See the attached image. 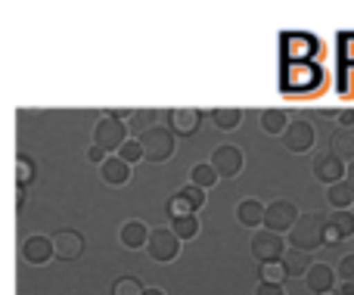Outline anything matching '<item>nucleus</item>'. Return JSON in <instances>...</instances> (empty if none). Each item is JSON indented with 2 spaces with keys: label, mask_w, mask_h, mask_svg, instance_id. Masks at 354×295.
Here are the masks:
<instances>
[{
  "label": "nucleus",
  "mask_w": 354,
  "mask_h": 295,
  "mask_svg": "<svg viewBox=\"0 0 354 295\" xmlns=\"http://www.w3.org/2000/svg\"><path fill=\"white\" fill-rule=\"evenodd\" d=\"M330 202L336 205V211H342V209H348V205H354V184H351L348 178L330 187Z\"/></svg>",
  "instance_id": "22"
},
{
  "label": "nucleus",
  "mask_w": 354,
  "mask_h": 295,
  "mask_svg": "<svg viewBox=\"0 0 354 295\" xmlns=\"http://www.w3.org/2000/svg\"><path fill=\"white\" fill-rule=\"evenodd\" d=\"M31 180H35V162L25 159V155H19V159H16V184L19 187H28Z\"/></svg>",
  "instance_id": "29"
},
{
  "label": "nucleus",
  "mask_w": 354,
  "mask_h": 295,
  "mask_svg": "<svg viewBox=\"0 0 354 295\" xmlns=\"http://www.w3.org/2000/svg\"><path fill=\"white\" fill-rule=\"evenodd\" d=\"M16 196H19V199H16V202H19V209H22V205L28 202V193H25V187H19V193H16Z\"/></svg>",
  "instance_id": "36"
},
{
  "label": "nucleus",
  "mask_w": 354,
  "mask_h": 295,
  "mask_svg": "<svg viewBox=\"0 0 354 295\" xmlns=\"http://www.w3.org/2000/svg\"><path fill=\"white\" fill-rule=\"evenodd\" d=\"M299 209H295L289 199H277V202L268 205V215H264V227L274 230V234H289L299 221Z\"/></svg>",
  "instance_id": "6"
},
{
  "label": "nucleus",
  "mask_w": 354,
  "mask_h": 295,
  "mask_svg": "<svg viewBox=\"0 0 354 295\" xmlns=\"http://www.w3.org/2000/svg\"><path fill=\"white\" fill-rule=\"evenodd\" d=\"M348 180L354 184V162H348Z\"/></svg>",
  "instance_id": "38"
},
{
  "label": "nucleus",
  "mask_w": 354,
  "mask_h": 295,
  "mask_svg": "<svg viewBox=\"0 0 354 295\" xmlns=\"http://www.w3.org/2000/svg\"><path fill=\"white\" fill-rule=\"evenodd\" d=\"M311 171H314V178L317 180H324V184H339V180H345L348 178V168H345V159H339L336 153H320V155H314V165H311Z\"/></svg>",
  "instance_id": "7"
},
{
  "label": "nucleus",
  "mask_w": 354,
  "mask_h": 295,
  "mask_svg": "<svg viewBox=\"0 0 354 295\" xmlns=\"http://www.w3.org/2000/svg\"><path fill=\"white\" fill-rule=\"evenodd\" d=\"M326 227H330V218H324L320 211H305L295 221V227L289 230V246L301 249V252H314V249L326 246Z\"/></svg>",
  "instance_id": "1"
},
{
  "label": "nucleus",
  "mask_w": 354,
  "mask_h": 295,
  "mask_svg": "<svg viewBox=\"0 0 354 295\" xmlns=\"http://www.w3.org/2000/svg\"><path fill=\"white\" fill-rule=\"evenodd\" d=\"M171 230L180 240H193L196 234H199V221H196V215H183V218H171Z\"/></svg>",
  "instance_id": "25"
},
{
  "label": "nucleus",
  "mask_w": 354,
  "mask_h": 295,
  "mask_svg": "<svg viewBox=\"0 0 354 295\" xmlns=\"http://www.w3.org/2000/svg\"><path fill=\"white\" fill-rule=\"evenodd\" d=\"M283 267H286L289 277H301V274L308 277V271L314 267V261H311V255H308V252H301V249H292V246H289L286 255H283Z\"/></svg>",
  "instance_id": "18"
},
{
  "label": "nucleus",
  "mask_w": 354,
  "mask_h": 295,
  "mask_svg": "<svg viewBox=\"0 0 354 295\" xmlns=\"http://www.w3.org/2000/svg\"><path fill=\"white\" fill-rule=\"evenodd\" d=\"M286 255V242H283V234H274V230H258L252 236V258L261 261V265H274V261H283Z\"/></svg>",
  "instance_id": "4"
},
{
  "label": "nucleus",
  "mask_w": 354,
  "mask_h": 295,
  "mask_svg": "<svg viewBox=\"0 0 354 295\" xmlns=\"http://www.w3.org/2000/svg\"><path fill=\"white\" fill-rule=\"evenodd\" d=\"M264 215H268V205L258 202V199H243V202L236 205V218L243 227H258V224H264Z\"/></svg>",
  "instance_id": "16"
},
{
  "label": "nucleus",
  "mask_w": 354,
  "mask_h": 295,
  "mask_svg": "<svg viewBox=\"0 0 354 295\" xmlns=\"http://www.w3.org/2000/svg\"><path fill=\"white\" fill-rule=\"evenodd\" d=\"M261 128L268 131V134H286V128H289L286 109H264L261 112Z\"/></svg>",
  "instance_id": "21"
},
{
  "label": "nucleus",
  "mask_w": 354,
  "mask_h": 295,
  "mask_svg": "<svg viewBox=\"0 0 354 295\" xmlns=\"http://www.w3.org/2000/svg\"><path fill=\"white\" fill-rule=\"evenodd\" d=\"M208 115H212V122L218 124L221 131H233L243 122V109H236V106H218V109H212Z\"/></svg>",
  "instance_id": "20"
},
{
  "label": "nucleus",
  "mask_w": 354,
  "mask_h": 295,
  "mask_svg": "<svg viewBox=\"0 0 354 295\" xmlns=\"http://www.w3.org/2000/svg\"><path fill=\"white\" fill-rule=\"evenodd\" d=\"M212 168L218 171V178H224V180L236 178V174L243 171V149H239V146H230V143H224V146H214V153H212Z\"/></svg>",
  "instance_id": "8"
},
{
  "label": "nucleus",
  "mask_w": 354,
  "mask_h": 295,
  "mask_svg": "<svg viewBox=\"0 0 354 295\" xmlns=\"http://www.w3.org/2000/svg\"><path fill=\"white\" fill-rule=\"evenodd\" d=\"M149 234H153V230H149L143 221H124L122 230H118V240H122L124 249H131V252H134V249H147Z\"/></svg>",
  "instance_id": "13"
},
{
  "label": "nucleus",
  "mask_w": 354,
  "mask_h": 295,
  "mask_svg": "<svg viewBox=\"0 0 354 295\" xmlns=\"http://www.w3.org/2000/svg\"><path fill=\"white\" fill-rule=\"evenodd\" d=\"M320 295H339V292H336V289H330V292H320Z\"/></svg>",
  "instance_id": "39"
},
{
  "label": "nucleus",
  "mask_w": 354,
  "mask_h": 295,
  "mask_svg": "<svg viewBox=\"0 0 354 295\" xmlns=\"http://www.w3.org/2000/svg\"><path fill=\"white\" fill-rule=\"evenodd\" d=\"M118 155H122L128 165H134V162H140V159H147L143 155V146H140V140H128L122 149H118Z\"/></svg>",
  "instance_id": "30"
},
{
  "label": "nucleus",
  "mask_w": 354,
  "mask_h": 295,
  "mask_svg": "<svg viewBox=\"0 0 354 295\" xmlns=\"http://www.w3.org/2000/svg\"><path fill=\"white\" fill-rule=\"evenodd\" d=\"M330 146L339 159L354 162V128H336L330 137Z\"/></svg>",
  "instance_id": "19"
},
{
  "label": "nucleus",
  "mask_w": 354,
  "mask_h": 295,
  "mask_svg": "<svg viewBox=\"0 0 354 295\" xmlns=\"http://www.w3.org/2000/svg\"><path fill=\"white\" fill-rule=\"evenodd\" d=\"M168 215H171V218H183V215H193V209H189L180 196H174L171 202H168Z\"/></svg>",
  "instance_id": "32"
},
{
  "label": "nucleus",
  "mask_w": 354,
  "mask_h": 295,
  "mask_svg": "<svg viewBox=\"0 0 354 295\" xmlns=\"http://www.w3.org/2000/svg\"><path fill=\"white\" fill-rule=\"evenodd\" d=\"M354 236V215L348 209L333 211L330 215V227H326V242H342Z\"/></svg>",
  "instance_id": "15"
},
{
  "label": "nucleus",
  "mask_w": 354,
  "mask_h": 295,
  "mask_svg": "<svg viewBox=\"0 0 354 295\" xmlns=\"http://www.w3.org/2000/svg\"><path fill=\"white\" fill-rule=\"evenodd\" d=\"M143 283L137 277H122L115 280V286H112V295H143Z\"/></svg>",
  "instance_id": "28"
},
{
  "label": "nucleus",
  "mask_w": 354,
  "mask_h": 295,
  "mask_svg": "<svg viewBox=\"0 0 354 295\" xmlns=\"http://www.w3.org/2000/svg\"><path fill=\"white\" fill-rule=\"evenodd\" d=\"M22 258L28 261V265H47L50 258H56L53 240H47V236H25Z\"/></svg>",
  "instance_id": "10"
},
{
  "label": "nucleus",
  "mask_w": 354,
  "mask_h": 295,
  "mask_svg": "<svg viewBox=\"0 0 354 295\" xmlns=\"http://www.w3.org/2000/svg\"><path fill=\"white\" fill-rule=\"evenodd\" d=\"M143 146V155H147L149 162H168L174 155L177 143H174V131L165 128V124H156V128H149L147 134L137 137Z\"/></svg>",
  "instance_id": "2"
},
{
  "label": "nucleus",
  "mask_w": 354,
  "mask_h": 295,
  "mask_svg": "<svg viewBox=\"0 0 354 295\" xmlns=\"http://www.w3.org/2000/svg\"><path fill=\"white\" fill-rule=\"evenodd\" d=\"M143 295H165V292H162V289H159V286H149V289H147V292H143Z\"/></svg>",
  "instance_id": "37"
},
{
  "label": "nucleus",
  "mask_w": 354,
  "mask_h": 295,
  "mask_svg": "<svg viewBox=\"0 0 354 295\" xmlns=\"http://www.w3.org/2000/svg\"><path fill=\"white\" fill-rule=\"evenodd\" d=\"M189 184L202 187V190H208V187L218 184V171L212 168V162H199V165H193V171H189Z\"/></svg>",
  "instance_id": "23"
},
{
  "label": "nucleus",
  "mask_w": 354,
  "mask_h": 295,
  "mask_svg": "<svg viewBox=\"0 0 354 295\" xmlns=\"http://www.w3.org/2000/svg\"><path fill=\"white\" fill-rule=\"evenodd\" d=\"M100 178H103L109 187H122L131 180V165L122 159V155H109V159L100 165Z\"/></svg>",
  "instance_id": "14"
},
{
  "label": "nucleus",
  "mask_w": 354,
  "mask_h": 295,
  "mask_svg": "<svg viewBox=\"0 0 354 295\" xmlns=\"http://www.w3.org/2000/svg\"><path fill=\"white\" fill-rule=\"evenodd\" d=\"M333 286H336V271H333L330 265H314L311 271H308V289L311 292H330Z\"/></svg>",
  "instance_id": "17"
},
{
  "label": "nucleus",
  "mask_w": 354,
  "mask_h": 295,
  "mask_svg": "<svg viewBox=\"0 0 354 295\" xmlns=\"http://www.w3.org/2000/svg\"><path fill=\"white\" fill-rule=\"evenodd\" d=\"M336 271H339V277H342V283H354V255H345Z\"/></svg>",
  "instance_id": "31"
},
{
  "label": "nucleus",
  "mask_w": 354,
  "mask_h": 295,
  "mask_svg": "<svg viewBox=\"0 0 354 295\" xmlns=\"http://www.w3.org/2000/svg\"><path fill=\"white\" fill-rule=\"evenodd\" d=\"M255 295H286V286H280V283H258Z\"/></svg>",
  "instance_id": "33"
},
{
  "label": "nucleus",
  "mask_w": 354,
  "mask_h": 295,
  "mask_svg": "<svg viewBox=\"0 0 354 295\" xmlns=\"http://www.w3.org/2000/svg\"><path fill=\"white\" fill-rule=\"evenodd\" d=\"M149 258L159 261V265H168V261H174L177 255H180V236L174 234L171 227H156L153 234H149Z\"/></svg>",
  "instance_id": "5"
},
{
  "label": "nucleus",
  "mask_w": 354,
  "mask_h": 295,
  "mask_svg": "<svg viewBox=\"0 0 354 295\" xmlns=\"http://www.w3.org/2000/svg\"><path fill=\"white\" fill-rule=\"evenodd\" d=\"M87 159H91V162H97V165H103V162L109 159V153H106L103 146H91V149H87Z\"/></svg>",
  "instance_id": "34"
},
{
  "label": "nucleus",
  "mask_w": 354,
  "mask_h": 295,
  "mask_svg": "<svg viewBox=\"0 0 354 295\" xmlns=\"http://www.w3.org/2000/svg\"><path fill=\"white\" fill-rule=\"evenodd\" d=\"M124 143H128V124L124 122L106 115V118H100V122L93 124V146H103L106 153L118 155V149H122Z\"/></svg>",
  "instance_id": "3"
},
{
  "label": "nucleus",
  "mask_w": 354,
  "mask_h": 295,
  "mask_svg": "<svg viewBox=\"0 0 354 295\" xmlns=\"http://www.w3.org/2000/svg\"><path fill=\"white\" fill-rule=\"evenodd\" d=\"M199 109H171L168 112V128L174 131L177 137H189L199 131Z\"/></svg>",
  "instance_id": "12"
},
{
  "label": "nucleus",
  "mask_w": 354,
  "mask_h": 295,
  "mask_svg": "<svg viewBox=\"0 0 354 295\" xmlns=\"http://www.w3.org/2000/svg\"><path fill=\"white\" fill-rule=\"evenodd\" d=\"M339 295H354V283H339Z\"/></svg>",
  "instance_id": "35"
},
{
  "label": "nucleus",
  "mask_w": 354,
  "mask_h": 295,
  "mask_svg": "<svg viewBox=\"0 0 354 295\" xmlns=\"http://www.w3.org/2000/svg\"><path fill=\"white\" fill-rule=\"evenodd\" d=\"M128 118H131V122H128V128L131 131H137V134H147V131L149 128H156V112L153 109H134V112H128Z\"/></svg>",
  "instance_id": "24"
},
{
  "label": "nucleus",
  "mask_w": 354,
  "mask_h": 295,
  "mask_svg": "<svg viewBox=\"0 0 354 295\" xmlns=\"http://www.w3.org/2000/svg\"><path fill=\"white\" fill-rule=\"evenodd\" d=\"M177 196H180L183 202H187V205H189V209H193V211L205 205V190H202V187H196V184H187V187H183L180 193H177Z\"/></svg>",
  "instance_id": "27"
},
{
  "label": "nucleus",
  "mask_w": 354,
  "mask_h": 295,
  "mask_svg": "<svg viewBox=\"0 0 354 295\" xmlns=\"http://www.w3.org/2000/svg\"><path fill=\"white\" fill-rule=\"evenodd\" d=\"M258 274H261V283H286V277H289V274H286V267H283V261H274V265H261V271H258Z\"/></svg>",
  "instance_id": "26"
},
{
  "label": "nucleus",
  "mask_w": 354,
  "mask_h": 295,
  "mask_svg": "<svg viewBox=\"0 0 354 295\" xmlns=\"http://www.w3.org/2000/svg\"><path fill=\"white\" fill-rule=\"evenodd\" d=\"M283 146L289 153H308L314 146V124L299 118V122H289L286 134H283Z\"/></svg>",
  "instance_id": "9"
},
{
  "label": "nucleus",
  "mask_w": 354,
  "mask_h": 295,
  "mask_svg": "<svg viewBox=\"0 0 354 295\" xmlns=\"http://www.w3.org/2000/svg\"><path fill=\"white\" fill-rule=\"evenodd\" d=\"M53 249H56V258L75 261L84 252V236H81L78 230H59V234L53 236Z\"/></svg>",
  "instance_id": "11"
}]
</instances>
